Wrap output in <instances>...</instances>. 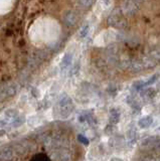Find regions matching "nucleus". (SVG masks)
<instances>
[{
  "label": "nucleus",
  "mask_w": 160,
  "mask_h": 161,
  "mask_svg": "<svg viewBox=\"0 0 160 161\" xmlns=\"http://www.w3.org/2000/svg\"><path fill=\"white\" fill-rule=\"evenodd\" d=\"M58 110L59 114L63 117H68V116L73 112L74 110V104L72 99L68 97V96H63V98H61L58 102Z\"/></svg>",
  "instance_id": "nucleus-1"
},
{
  "label": "nucleus",
  "mask_w": 160,
  "mask_h": 161,
  "mask_svg": "<svg viewBox=\"0 0 160 161\" xmlns=\"http://www.w3.org/2000/svg\"><path fill=\"white\" fill-rule=\"evenodd\" d=\"M63 19L64 23H66L68 26H74V25L78 22L77 13L72 11V10H67V11L63 13Z\"/></svg>",
  "instance_id": "nucleus-2"
},
{
  "label": "nucleus",
  "mask_w": 160,
  "mask_h": 161,
  "mask_svg": "<svg viewBox=\"0 0 160 161\" xmlns=\"http://www.w3.org/2000/svg\"><path fill=\"white\" fill-rule=\"evenodd\" d=\"M137 4L132 0H125L123 5V11L126 15H134L137 11Z\"/></svg>",
  "instance_id": "nucleus-3"
},
{
  "label": "nucleus",
  "mask_w": 160,
  "mask_h": 161,
  "mask_svg": "<svg viewBox=\"0 0 160 161\" xmlns=\"http://www.w3.org/2000/svg\"><path fill=\"white\" fill-rule=\"evenodd\" d=\"M14 150L12 147H4L0 150V161H10L14 156Z\"/></svg>",
  "instance_id": "nucleus-4"
},
{
  "label": "nucleus",
  "mask_w": 160,
  "mask_h": 161,
  "mask_svg": "<svg viewBox=\"0 0 160 161\" xmlns=\"http://www.w3.org/2000/svg\"><path fill=\"white\" fill-rule=\"evenodd\" d=\"M120 110L118 108H113L110 110V116H109V124L111 125H116L120 121Z\"/></svg>",
  "instance_id": "nucleus-5"
},
{
  "label": "nucleus",
  "mask_w": 160,
  "mask_h": 161,
  "mask_svg": "<svg viewBox=\"0 0 160 161\" xmlns=\"http://www.w3.org/2000/svg\"><path fill=\"white\" fill-rule=\"evenodd\" d=\"M160 140L159 136H151V137H148L145 140H143V142L141 144L142 147L144 148H148V147H154V145H156Z\"/></svg>",
  "instance_id": "nucleus-6"
},
{
  "label": "nucleus",
  "mask_w": 160,
  "mask_h": 161,
  "mask_svg": "<svg viewBox=\"0 0 160 161\" xmlns=\"http://www.w3.org/2000/svg\"><path fill=\"white\" fill-rule=\"evenodd\" d=\"M140 95L143 99H146V100H152L155 96H156V90L154 88L151 87H148L146 89H143L141 92H140Z\"/></svg>",
  "instance_id": "nucleus-7"
},
{
  "label": "nucleus",
  "mask_w": 160,
  "mask_h": 161,
  "mask_svg": "<svg viewBox=\"0 0 160 161\" xmlns=\"http://www.w3.org/2000/svg\"><path fill=\"white\" fill-rule=\"evenodd\" d=\"M152 123H153V118L151 116H145V117L141 118L138 121V126L141 129H148L149 127H151Z\"/></svg>",
  "instance_id": "nucleus-8"
},
{
  "label": "nucleus",
  "mask_w": 160,
  "mask_h": 161,
  "mask_svg": "<svg viewBox=\"0 0 160 161\" xmlns=\"http://www.w3.org/2000/svg\"><path fill=\"white\" fill-rule=\"evenodd\" d=\"M72 58H73L72 53H66V54H64V57L63 58L62 62H61V69L62 70L67 69L69 65H71Z\"/></svg>",
  "instance_id": "nucleus-9"
},
{
  "label": "nucleus",
  "mask_w": 160,
  "mask_h": 161,
  "mask_svg": "<svg viewBox=\"0 0 160 161\" xmlns=\"http://www.w3.org/2000/svg\"><path fill=\"white\" fill-rule=\"evenodd\" d=\"M120 21H121V16L116 13H112L108 18V24L111 26H117Z\"/></svg>",
  "instance_id": "nucleus-10"
},
{
  "label": "nucleus",
  "mask_w": 160,
  "mask_h": 161,
  "mask_svg": "<svg viewBox=\"0 0 160 161\" xmlns=\"http://www.w3.org/2000/svg\"><path fill=\"white\" fill-rule=\"evenodd\" d=\"M24 123H25V117L22 115H18L17 117H15L11 121V126L13 128H18L22 126Z\"/></svg>",
  "instance_id": "nucleus-11"
},
{
  "label": "nucleus",
  "mask_w": 160,
  "mask_h": 161,
  "mask_svg": "<svg viewBox=\"0 0 160 161\" xmlns=\"http://www.w3.org/2000/svg\"><path fill=\"white\" fill-rule=\"evenodd\" d=\"M145 87V83L143 80H137V82H135L132 86V90L134 92H141L143 90V88Z\"/></svg>",
  "instance_id": "nucleus-12"
},
{
  "label": "nucleus",
  "mask_w": 160,
  "mask_h": 161,
  "mask_svg": "<svg viewBox=\"0 0 160 161\" xmlns=\"http://www.w3.org/2000/svg\"><path fill=\"white\" fill-rule=\"evenodd\" d=\"M90 31V25L89 24H85L84 26L81 28V30H80V34H79V36L80 38H85L88 35Z\"/></svg>",
  "instance_id": "nucleus-13"
},
{
  "label": "nucleus",
  "mask_w": 160,
  "mask_h": 161,
  "mask_svg": "<svg viewBox=\"0 0 160 161\" xmlns=\"http://www.w3.org/2000/svg\"><path fill=\"white\" fill-rule=\"evenodd\" d=\"M17 116H18V112L15 109H9L6 111V113H5L6 119H12L13 120L15 117H17Z\"/></svg>",
  "instance_id": "nucleus-14"
},
{
  "label": "nucleus",
  "mask_w": 160,
  "mask_h": 161,
  "mask_svg": "<svg viewBox=\"0 0 160 161\" xmlns=\"http://www.w3.org/2000/svg\"><path fill=\"white\" fill-rule=\"evenodd\" d=\"M31 161H49V158L46 154H36L31 158Z\"/></svg>",
  "instance_id": "nucleus-15"
},
{
  "label": "nucleus",
  "mask_w": 160,
  "mask_h": 161,
  "mask_svg": "<svg viewBox=\"0 0 160 161\" xmlns=\"http://www.w3.org/2000/svg\"><path fill=\"white\" fill-rule=\"evenodd\" d=\"M79 3L85 9H88V8H90L93 5L94 0H79Z\"/></svg>",
  "instance_id": "nucleus-16"
},
{
  "label": "nucleus",
  "mask_w": 160,
  "mask_h": 161,
  "mask_svg": "<svg viewBox=\"0 0 160 161\" xmlns=\"http://www.w3.org/2000/svg\"><path fill=\"white\" fill-rule=\"evenodd\" d=\"M128 138H129V140H131L132 142H135V140H136V138H137V133H136V131H135L134 128L130 129L128 131Z\"/></svg>",
  "instance_id": "nucleus-17"
},
{
  "label": "nucleus",
  "mask_w": 160,
  "mask_h": 161,
  "mask_svg": "<svg viewBox=\"0 0 160 161\" xmlns=\"http://www.w3.org/2000/svg\"><path fill=\"white\" fill-rule=\"evenodd\" d=\"M158 78H159V75H158V74H155L154 75H152V77L150 78L146 83H145V87H147V86H151V85H153V84L158 80Z\"/></svg>",
  "instance_id": "nucleus-18"
},
{
  "label": "nucleus",
  "mask_w": 160,
  "mask_h": 161,
  "mask_svg": "<svg viewBox=\"0 0 160 161\" xmlns=\"http://www.w3.org/2000/svg\"><path fill=\"white\" fill-rule=\"evenodd\" d=\"M78 140H79V142L82 143L83 145H89V143H90L89 139L86 137V136H84L82 134H79L78 135Z\"/></svg>",
  "instance_id": "nucleus-19"
},
{
  "label": "nucleus",
  "mask_w": 160,
  "mask_h": 161,
  "mask_svg": "<svg viewBox=\"0 0 160 161\" xmlns=\"http://www.w3.org/2000/svg\"><path fill=\"white\" fill-rule=\"evenodd\" d=\"M86 118H87V121L90 124H96V122H97L96 119H95V117H94V115L90 112L86 115Z\"/></svg>",
  "instance_id": "nucleus-20"
},
{
  "label": "nucleus",
  "mask_w": 160,
  "mask_h": 161,
  "mask_svg": "<svg viewBox=\"0 0 160 161\" xmlns=\"http://www.w3.org/2000/svg\"><path fill=\"white\" fill-rule=\"evenodd\" d=\"M114 125H111V124H109L106 128H105V133H106L107 135H111L113 134L114 132Z\"/></svg>",
  "instance_id": "nucleus-21"
},
{
  "label": "nucleus",
  "mask_w": 160,
  "mask_h": 161,
  "mask_svg": "<svg viewBox=\"0 0 160 161\" xmlns=\"http://www.w3.org/2000/svg\"><path fill=\"white\" fill-rule=\"evenodd\" d=\"M79 68H80V65H79V64H76L73 67V69H71V73H69V75H74V74H77V72L79 70Z\"/></svg>",
  "instance_id": "nucleus-22"
},
{
  "label": "nucleus",
  "mask_w": 160,
  "mask_h": 161,
  "mask_svg": "<svg viewBox=\"0 0 160 161\" xmlns=\"http://www.w3.org/2000/svg\"><path fill=\"white\" fill-rule=\"evenodd\" d=\"M87 121V118H86V115H80L79 116V122L80 123H85Z\"/></svg>",
  "instance_id": "nucleus-23"
},
{
  "label": "nucleus",
  "mask_w": 160,
  "mask_h": 161,
  "mask_svg": "<svg viewBox=\"0 0 160 161\" xmlns=\"http://www.w3.org/2000/svg\"><path fill=\"white\" fill-rule=\"evenodd\" d=\"M6 125H7V123L5 122V121H4V120H0V128L5 127Z\"/></svg>",
  "instance_id": "nucleus-24"
},
{
  "label": "nucleus",
  "mask_w": 160,
  "mask_h": 161,
  "mask_svg": "<svg viewBox=\"0 0 160 161\" xmlns=\"http://www.w3.org/2000/svg\"><path fill=\"white\" fill-rule=\"evenodd\" d=\"M32 95L34 96V97H38V92H37V90L36 89H32Z\"/></svg>",
  "instance_id": "nucleus-25"
},
{
  "label": "nucleus",
  "mask_w": 160,
  "mask_h": 161,
  "mask_svg": "<svg viewBox=\"0 0 160 161\" xmlns=\"http://www.w3.org/2000/svg\"><path fill=\"white\" fill-rule=\"evenodd\" d=\"M132 1L135 2V3H136V4L138 5V4H140V3H142V2L144 1V0H132Z\"/></svg>",
  "instance_id": "nucleus-26"
},
{
  "label": "nucleus",
  "mask_w": 160,
  "mask_h": 161,
  "mask_svg": "<svg viewBox=\"0 0 160 161\" xmlns=\"http://www.w3.org/2000/svg\"><path fill=\"white\" fill-rule=\"evenodd\" d=\"M103 2L105 5H109L110 3H111V0H103Z\"/></svg>",
  "instance_id": "nucleus-27"
},
{
  "label": "nucleus",
  "mask_w": 160,
  "mask_h": 161,
  "mask_svg": "<svg viewBox=\"0 0 160 161\" xmlns=\"http://www.w3.org/2000/svg\"><path fill=\"white\" fill-rule=\"evenodd\" d=\"M110 161H124V160H122V159H120V158H117V157H114V158H112Z\"/></svg>",
  "instance_id": "nucleus-28"
},
{
  "label": "nucleus",
  "mask_w": 160,
  "mask_h": 161,
  "mask_svg": "<svg viewBox=\"0 0 160 161\" xmlns=\"http://www.w3.org/2000/svg\"><path fill=\"white\" fill-rule=\"evenodd\" d=\"M4 134H5V130L0 129V137H1V136H3Z\"/></svg>",
  "instance_id": "nucleus-29"
},
{
  "label": "nucleus",
  "mask_w": 160,
  "mask_h": 161,
  "mask_svg": "<svg viewBox=\"0 0 160 161\" xmlns=\"http://www.w3.org/2000/svg\"><path fill=\"white\" fill-rule=\"evenodd\" d=\"M159 146H160V144H159Z\"/></svg>",
  "instance_id": "nucleus-30"
}]
</instances>
